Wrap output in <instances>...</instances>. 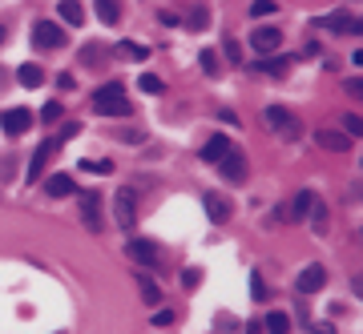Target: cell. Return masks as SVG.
Listing matches in <instances>:
<instances>
[{"label":"cell","instance_id":"cell-26","mask_svg":"<svg viewBox=\"0 0 363 334\" xmlns=\"http://www.w3.org/2000/svg\"><path fill=\"white\" fill-rule=\"evenodd\" d=\"M81 169H85V173H114V161H97V157H85V161H81Z\"/></svg>","mask_w":363,"mask_h":334},{"label":"cell","instance_id":"cell-4","mask_svg":"<svg viewBox=\"0 0 363 334\" xmlns=\"http://www.w3.org/2000/svg\"><path fill=\"white\" fill-rule=\"evenodd\" d=\"M319 29L339 33V37H355V33H363V24L351 17V13H331V17H319Z\"/></svg>","mask_w":363,"mask_h":334},{"label":"cell","instance_id":"cell-24","mask_svg":"<svg viewBox=\"0 0 363 334\" xmlns=\"http://www.w3.org/2000/svg\"><path fill=\"white\" fill-rule=\"evenodd\" d=\"M267 331L270 334H291V318L283 315V310H275V315H267Z\"/></svg>","mask_w":363,"mask_h":334},{"label":"cell","instance_id":"cell-20","mask_svg":"<svg viewBox=\"0 0 363 334\" xmlns=\"http://www.w3.org/2000/svg\"><path fill=\"white\" fill-rule=\"evenodd\" d=\"M311 205H315V193H311V189H299V193H295V202H291V218H307V214H311Z\"/></svg>","mask_w":363,"mask_h":334},{"label":"cell","instance_id":"cell-9","mask_svg":"<svg viewBox=\"0 0 363 334\" xmlns=\"http://www.w3.org/2000/svg\"><path fill=\"white\" fill-rule=\"evenodd\" d=\"M0 125H4L8 137H20V133L33 125V113H29V109H4V113H0Z\"/></svg>","mask_w":363,"mask_h":334},{"label":"cell","instance_id":"cell-35","mask_svg":"<svg viewBox=\"0 0 363 334\" xmlns=\"http://www.w3.org/2000/svg\"><path fill=\"white\" fill-rule=\"evenodd\" d=\"M347 93H351V97L363 93V81H360V77H351V81H347Z\"/></svg>","mask_w":363,"mask_h":334},{"label":"cell","instance_id":"cell-13","mask_svg":"<svg viewBox=\"0 0 363 334\" xmlns=\"http://www.w3.org/2000/svg\"><path fill=\"white\" fill-rule=\"evenodd\" d=\"M279 40H283V33H279V29H254V33H250V45H254L263 56L275 53V49H279Z\"/></svg>","mask_w":363,"mask_h":334},{"label":"cell","instance_id":"cell-29","mask_svg":"<svg viewBox=\"0 0 363 334\" xmlns=\"http://www.w3.org/2000/svg\"><path fill=\"white\" fill-rule=\"evenodd\" d=\"M250 298H254V302H263V298H267V286H263V274H258V270L250 274Z\"/></svg>","mask_w":363,"mask_h":334},{"label":"cell","instance_id":"cell-5","mask_svg":"<svg viewBox=\"0 0 363 334\" xmlns=\"http://www.w3.org/2000/svg\"><path fill=\"white\" fill-rule=\"evenodd\" d=\"M81 218H85V225L93 230V234H101V193H93V189H81Z\"/></svg>","mask_w":363,"mask_h":334},{"label":"cell","instance_id":"cell-15","mask_svg":"<svg viewBox=\"0 0 363 334\" xmlns=\"http://www.w3.org/2000/svg\"><path fill=\"white\" fill-rule=\"evenodd\" d=\"M45 193H49V198H69V193H77V186H73L69 173H53V177L45 182Z\"/></svg>","mask_w":363,"mask_h":334},{"label":"cell","instance_id":"cell-19","mask_svg":"<svg viewBox=\"0 0 363 334\" xmlns=\"http://www.w3.org/2000/svg\"><path fill=\"white\" fill-rule=\"evenodd\" d=\"M97 17H101V24H117L121 20V0H97Z\"/></svg>","mask_w":363,"mask_h":334},{"label":"cell","instance_id":"cell-41","mask_svg":"<svg viewBox=\"0 0 363 334\" xmlns=\"http://www.w3.org/2000/svg\"><path fill=\"white\" fill-rule=\"evenodd\" d=\"M61 334H65V331H61Z\"/></svg>","mask_w":363,"mask_h":334},{"label":"cell","instance_id":"cell-2","mask_svg":"<svg viewBox=\"0 0 363 334\" xmlns=\"http://www.w3.org/2000/svg\"><path fill=\"white\" fill-rule=\"evenodd\" d=\"M263 121H267V125L279 133L283 141H295V137H299V129H303V125H299V117H295V113H287L283 105H270V109H263Z\"/></svg>","mask_w":363,"mask_h":334},{"label":"cell","instance_id":"cell-12","mask_svg":"<svg viewBox=\"0 0 363 334\" xmlns=\"http://www.w3.org/2000/svg\"><path fill=\"white\" fill-rule=\"evenodd\" d=\"M230 149H234V145H230V137H226V133H214L210 141L202 145V161H214V166H218V161L226 157Z\"/></svg>","mask_w":363,"mask_h":334},{"label":"cell","instance_id":"cell-40","mask_svg":"<svg viewBox=\"0 0 363 334\" xmlns=\"http://www.w3.org/2000/svg\"><path fill=\"white\" fill-rule=\"evenodd\" d=\"M0 40H4V29H0Z\"/></svg>","mask_w":363,"mask_h":334},{"label":"cell","instance_id":"cell-36","mask_svg":"<svg viewBox=\"0 0 363 334\" xmlns=\"http://www.w3.org/2000/svg\"><path fill=\"white\" fill-rule=\"evenodd\" d=\"M323 225H327V209L323 205H315V230H323Z\"/></svg>","mask_w":363,"mask_h":334},{"label":"cell","instance_id":"cell-16","mask_svg":"<svg viewBox=\"0 0 363 334\" xmlns=\"http://www.w3.org/2000/svg\"><path fill=\"white\" fill-rule=\"evenodd\" d=\"M202 205H206V214H210V222H226L230 218V205L222 202V198H218V193H202Z\"/></svg>","mask_w":363,"mask_h":334},{"label":"cell","instance_id":"cell-28","mask_svg":"<svg viewBox=\"0 0 363 334\" xmlns=\"http://www.w3.org/2000/svg\"><path fill=\"white\" fill-rule=\"evenodd\" d=\"M343 129H347V137H363V121L355 113H343Z\"/></svg>","mask_w":363,"mask_h":334},{"label":"cell","instance_id":"cell-14","mask_svg":"<svg viewBox=\"0 0 363 334\" xmlns=\"http://www.w3.org/2000/svg\"><path fill=\"white\" fill-rule=\"evenodd\" d=\"M315 141H319L323 149H331V153H347V149H351V137L339 133V129H319L315 133Z\"/></svg>","mask_w":363,"mask_h":334},{"label":"cell","instance_id":"cell-11","mask_svg":"<svg viewBox=\"0 0 363 334\" xmlns=\"http://www.w3.org/2000/svg\"><path fill=\"white\" fill-rule=\"evenodd\" d=\"M125 254H130L137 266H153V262H157V246H153V241H146V238H134L130 246H125Z\"/></svg>","mask_w":363,"mask_h":334},{"label":"cell","instance_id":"cell-23","mask_svg":"<svg viewBox=\"0 0 363 334\" xmlns=\"http://www.w3.org/2000/svg\"><path fill=\"white\" fill-rule=\"evenodd\" d=\"M137 290H141V302H150V306H157V298H162V290H157V282L153 278H137Z\"/></svg>","mask_w":363,"mask_h":334},{"label":"cell","instance_id":"cell-30","mask_svg":"<svg viewBox=\"0 0 363 334\" xmlns=\"http://www.w3.org/2000/svg\"><path fill=\"white\" fill-rule=\"evenodd\" d=\"M137 85H141L146 93H162V89H166V85H162V81H157L153 73H141V77H137Z\"/></svg>","mask_w":363,"mask_h":334},{"label":"cell","instance_id":"cell-25","mask_svg":"<svg viewBox=\"0 0 363 334\" xmlns=\"http://www.w3.org/2000/svg\"><path fill=\"white\" fill-rule=\"evenodd\" d=\"M198 65H202V73H206V77H218V73H222V65H218V53H214V49H206V53L198 56Z\"/></svg>","mask_w":363,"mask_h":334},{"label":"cell","instance_id":"cell-17","mask_svg":"<svg viewBox=\"0 0 363 334\" xmlns=\"http://www.w3.org/2000/svg\"><path fill=\"white\" fill-rule=\"evenodd\" d=\"M17 81L24 89H40V85H45V69H40V65H20Z\"/></svg>","mask_w":363,"mask_h":334},{"label":"cell","instance_id":"cell-7","mask_svg":"<svg viewBox=\"0 0 363 334\" xmlns=\"http://www.w3.org/2000/svg\"><path fill=\"white\" fill-rule=\"evenodd\" d=\"M33 45H37V49H61V45H65L61 24H53V20H40L37 29H33Z\"/></svg>","mask_w":363,"mask_h":334},{"label":"cell","instance_id":"cell-6","mask_svg":"<svg viewBox=\"0 0 363 334\" xmlns=\"http://www.w3.org/2000/svg\"><path fill=\"white\" fill-rule=\"evenodd\" d=\"M57 149H61V141H57V137H49V141H40V145H37L33 161H29V173H24V177H29V186H33V182H40V169L49 166V157H53Z\"/></svg>","mask_w":363,"mask_h":334},{"label":"cell","instance_id":"cell-37","mask_svg":"<svg viewBox=\"0 0 363 334\" xmlns=\"http://www.w3.org/2000/svg\"><path fill=\"white\" fill-rule=\"evenodd\" d=\"M57 89H61V93H65V89H73V77L61 73V77H57Z\"/></svg>","mask_w":363,"mask_h":334},{"label":"cell","instance_id":"cell-38","mask_svg":"<svg viewBox=\"0 0 363 334\" xmlns=\"http://www.w3.org/2000/svg\"><path fill=\"white\" fill-rule=\"evenodd\" d=\"M198 278H202L198 270H186V274H182V282H186V286H198Z\"/></svg>","mask_w":363,"mask_h":334},{"label":"cell","instance_id":"cell-10","mask_svg":"<svg viewBox=\"0 0 363 334\" xmlns=\"http://www.w3.org/2000/svg\"><path fill=\"white\" fill-rule=\"evenodd\" d=\"M218 169H222V177H226V182H242V177H247V157L230 149L226 157L218 161Z\"/></svg>","mask_w":363,"mask_h":334},{"label":"cell","instance_id":"cell-31","mask_svg":"<svg viewBox=\"0 0 363 334\" xmlns=\"http://www.w3.org/2000/svg\"><path fill=\"white\" fill-rule=\"evenodd\" d=\"M57 117H61V105H57V101H49V105L40 109V121H57Z\"/></svg>","mask_w":363,"mask_h":334},{"label":"cell","instance_id":"cell-18","mask_svg":"<svg viewBox=\"0 0 363 334\" xmlns=\"http://www.w3.org/2000/svg\"><path fill=\"white\" fill-rule=\"evenodd\" d=\"M287 65H291V56H263L254 69H258V73H270V77H283L287 73Z\"/></svg>","mask_w":363,"mask_h":334},{"label":"cell","instance_id":"cell-8","mask_svg":"<svg viewBox=\"0 0 363 334\" xmlns=\"http://www.w3.org/2000/svg\"><path fill=\"white\" fill-rule=\"evenodd\" d=\"M323 282H327V270L319 266V262H311L303 274H299L295 290H299V294H315V290H323Z\"/></svg>","mask_w":363,"mask_h":334},{"label":"cell","instance_id":"cell-32","mask_svg":"<svg viewBox=\"0 0 363 334\" xmlns=\"http://www.w3.org/2000/svg\"><path fill=\"white\" fill-rule=\"evenodd\" d=\"M206 20H210V13H206V8H194V13H190V29H202Z\"/></svg>","mask_w":363,"mask_h":334},{"label":"cell","instance_id":"cell-27","mask_svg":"<svg viewBox=\"0 0 363 334\" xmlns=\"http://www.w3.org/2000/svg\"><path fill=\"white\" fill-rule=\"evenodd\" d=\"M275 8H279L275 0H254V4H250V17H254V20H258V17H270Z\"/></svg>","mask_w":363,"mask_h":334},{"label":"cell","instance_id":"cell-33","mask_svg":"<svg viewBox=\"0 0 363 334\" xmlns=\"http://www.w3.org/2000/svg\"><path fill=\"white\" fill-rule=\"evenodd\" d=\"M173 322V310H157V315H153V326H170Z\"/></svg>","mask_w":363,"mask_h":334},{"label":"cell","instance_id":"cell-21","mask_svg":"<svg viewBox=\"0 0 363 334\" xmlns=\"http://www.w3.org/2000/svg\"><path fill=\"white\" fill-rule=\"evenodd\" d=\"M61 20L77 29V24L85 20V8H81V0H61Z\"/></svg>","mask_w":363,"mask_h":334},{"label":"cell","instance_id":"cell-3","mask_svg":"<svg viewBox=\"0 0 363 334\" xmlns=\"http://www.w3.org/2000/svg\"><path fill=\"white\" fill-rule=\"evenodd\" d=\"M114 218L121 230H134V222H137V193L134 189H117L114 193Z\"/></svg>","mask_w":363,"mask_h":334},{"label":"cell","instance_id":"cell-1","mask_svg":"<svg viewBox=\"0 0 363 334\" xmlns=\"http://www.w3.org/2000/svg\"><path fill=\"white\" fill-rule=\"evenodd\" d=\"M93 109L101 113V117H130V113H134V101H130L125 89L114 81V85H101L93 93Z\"/></svg>","mask_w":363,"mask_h":334},{"label":"cell","instance_id":"cell-39","mask_svg":"<svg viewBox=\"0 0 363 334\" xmlns=\"http://www.w3.org/2000/svg\"><path fill=\"white\" fill-rule=\"evenodd\" d=\"M311 334H335V326H311Z\"/></svg>","mask_w":363,"mask_h":334},{"label":"cell","instance_id":"cell-22","mask_svg":"<svg viewBox=\"0 0 363 334\" xmlns=\"http://www.w3.org/2000/svg\"><path fill=\"white\" fill-rule=\"evenodd\" d=\"M117 53L125 56V61H150V49H146V45H137V40H121V45H117Z\"/></svg>","mask_w":363,"mask_h":334},{"label":"cell","instance_id":"cell-34","mask_svg":"<svg viewBox=\"0 0 363 334\" xmlns=\"http://www.w3.org/2000/svg\"><path fill=\"white\" fill-rule=\"evenodd\" d=\"M222 53H226L230 61H234V65H238V40H226V45H222Z\"/></svg>","mask_w":363,"mask_h":334}]
</instances>
